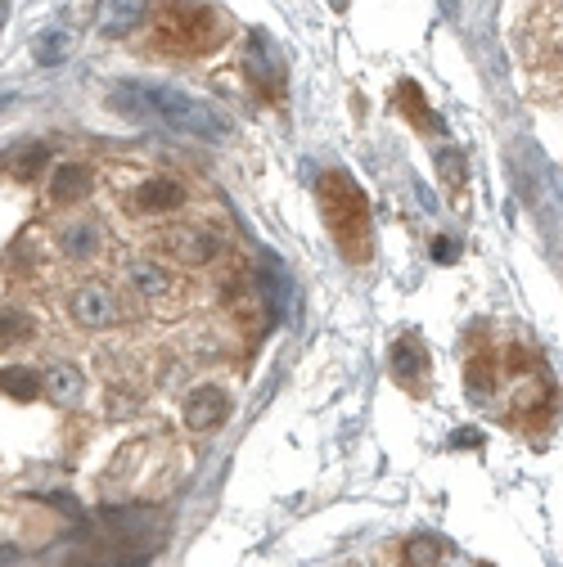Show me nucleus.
<instances>
[{"label": "nucleus", "instance_id": "obj_1", "mask_svg": "<svg viewBox=\"0 0 563 567\" xmlns=\"http://www.w3.org/2000/svg\"><path fill=\"white\" fill-rule=\"evenodd\" d=\"M109 99H113V108H122L127 117L154 113V117H163L172 131L194 135V140H221V135H226V122H221L208 104H199L194 95H181V90H172V86H136V81H127V86H118Z\"/></svg>", "mask_w": 563, "mask_h": 567}, {"label": "nucleus", "instance_id": "obj_2", "mask_svg": "<svg viewBox=\"0 0 563 567\" xmlns=\"http://www.w3.org/2000/svg\"><path fill=\"white\" fill-rule=\"evenodd\" d=\"M320 203H325V221L338 248L352 261H365V252H370V212H365L361 189L343 171H334L329 180H320Z\"/></svg>", "mask_w": 563, "mask_h": 567}, {"label": "nucleus", "instance_id": "obj_3", "mask_svg": "<svg viewBox=\"0 0 563 567\" xmlns=\"http://www.w3.org/2000/svg\"><path fill=\"white\" fill-rule=\"evenodd\" d=\"M158 252L172 257L176 266H208L221 257V234L203 221H172L158 234Z\"/></svg>", "mask_w": 563, "mask_h": 567}, {"label": "nucleus", "instance_id": "obj_4", "mask_svg": "<svg viewBox=\"0 0 563 567\" xmlns=\"http://www.w3.org/2000/svg\"><path fill=\"white\" fill-rule=\"evenodd\" d=\"M131 212L149 216V221H163V216H176L185 207V185L172 176H149L131 189Z\"/></svg>", "mask_w": 563, "mask_h": 567}, {"label": "nucleus", "instance_id": "obj_5", "mask_svg": "<svg viewBox=\"0 0 563 567\" xmlns=\"http://www.w3.org/2000/svg\"><path fill=\"white\" fill-rule=\"evenodd\" d=\"M68 311H73V320L82 324V329L100 333V329H113V324H118V297H113L109 284H82L68 297Z\"/></svg>", "mask_w": 563, "mask_h": 567}, {"label": "nucleus", "instance_id": "obj_6", "mask_svg": "<svg viewBox=\"0 0 563 567\" xmlns=\"http://www.w3.org/2000/svg\"><path fill=\"white\" fill-rule=\"evenodd\" d=\"M185 428L190 432H212V428H221V423L230 419V392L226 387H217V383H203V387H194L190 396H185Z\"/></svg>", "mask_w": 563, "mask_h": 567}, {"label": "nucleus", "instance_id": "obj_7", "mask_svg": "<svg viewBox=\"0 0 563 567\" xmlns=\"http://www.w3.org/2000/svg\"><path fill=\"white\" fill-rule=\"evenodd\" d=\"M122 275H127L131 293L149 297V302H167V297H176V288H181L176 270H167L163 261H154V257H131L127 266H122Z\"/></svg>", "mask_w": 563, "mask_h": 567}, {"label": "nucleus", "instance_id": "obj_8", "mask_svg": "<svg viewBox=\"0 0 563 567\" xmlns=\"http://www.w3.org/2000/svg\"><path fill=\"white\" fill-rule=\"evenodd\" d=\"M55 243L68 261H95L104 252V230L95 216H68V221L59 225Z\"/></svg>", "mask_w": 563, "mask_h": 567}, {"label": "nucleus", "instance_id": "obj_9", "mask_svg": "<svg viewBox=\"0 0 563 567\" xmlns=\"http://www.w3.org/2000/svg\"><path fill=\"white\" fill-rule=\"evenodd\" d=\"M149 18V0H100V32L109 36V41H122V36L140 32Z\"/></svg>", "mask_w": 563, "mask_h": 567}, {"label": "nucleus", "instance_id": "obj_10", "mask_svg": "<svg viewBox=\"0 0 563 567\" xmlns=\"http://www.w3.org/2000/svg\"><path fill=\"white\" fill-rule=\"evenodd\" d=\"M41 392H46L55 405H77L82 401V374H77L68 360H55V365L41 374Z\"/></svg>", "mask_w": 563, "mask_h": 567}, {"label": "nucleus", "instance_id": "obj_11", "mask_svg": "<svg viewBox=\"0 0 563 567\" xmlns=\"http://www.w3.org/2000/svg\"><path fill=\"white\" fill-rule=\"evenodd\" d=\"M167 23H172L181 36H190V45H208L212 36H217L212 9H199V5H176L172 14H167Z\"/></svg>", "mask_w": 563, "mask_h": 567}, {"label": "nucleus", "instance_id": "obj_12", "mask_svg": "<svg viewBox=\"0 0 563 567\" xmlns=\"http://www.w3.org/2000/svg\"><path fill=\"white\" fill-rule=\"evenodd\" d=\"M86 194H91V167H82V162H64L50 176V198L55 203H82Z\"/></svg>", "mask_w": 563, "mask_h": 567}, {"label": "nucleus", "instance_id": "obj_13", "mask_svg": "<svg viewBox=\"0 0 563 567\" xmlns=\"http://www.w3.org/2000/svg\"><path fill=\"white\" fill-rule=\"evenodd\" d=\"M419 374H424V351H419L415 338H401L397 347H392V378L406 383V387H415Z\"/></svg>", "mask_w": 563, "mask_h": 567}, {"label": "nucleus", "instance_id": "obj_14", "mask_svg": "<svg viewBox=\"0 0 563 567\" xmlns=\"http://www.w3.org/2000/svg\"><path fill=\"white\" fill-rule=\"evenodd\" d=\"M0 392H10L14 401H37V392H41V378H37V369H5L0 374Z\"/></svg>", "mask_w": 563, "mask_h": 567}, {"label": "nucleus", "instance_id": "obj_15", "mask_svg": "<svg viewBox=\"0 0 563 567\" xmlns=\"http://www.w3.org/2000/svg\"><path fill=\"white\" fill-rule=\"evenodd\" d=\"M437 558H442V540L433 536H415L401 545V563L406 567H437Z\"/></svg>", "mask_w": 563, "mask_h": 567}, {"label": "nucleus", "instance_id": "obj_16", "mask_svg": "<svg viewBox=\"0 0 563 567\" xmlns=\"http://www.w3.org/2000/svg\"><path fill=\"white\" fill-rule=\"evenodd\" d=\"M437 171H442L446 189H451V194H460L464 180H469V158H464L460 149H442V153H437Z\"/></svg>", "mask_w": 563, "mask_h": 567}, {"label": "nucleus", "instance_id": "obj_17", "mask_svg": "<svg viewBox=\"0 0 563 567\" xmlns=\"http://www.w3.org/2000/svg\"><path fill=\"white\" fill-rule=\"evenodd\" d=\"M28 338H32V320L23 311H14V306H5L0 311V347H19Z\"/></svg>", "mask_w": 563, "mask_h": 567}, {"label": "nucleus", "instance_id": "obj_18", "mask_svg": "<svg viewBox=\"0 0 563 567\" xmlns=\"http://www.w3.org/2000/svg\"><path fill=\"white\" fill-rule=\"evenodd\" d=\"M73 54V36L68 32H50V36H41V45H37V63H59V59H68Z\"/></svg>", "mask_w": 563, "mask_h": 567}, {"label": "nucleus", "instance_id": "obj_19", "mask_svg": "<svg viewBox=\"0 0 563 567\" xmlns=\"http://www.w3.org/2000/svg\"><path fill=\"white\" fill-rule=\"evenodd\" d=\"M46 158H50V153L41 149V144H32V149L23 153V162H19V167H14V176H19V180H32L41 167H46Z\"/></svg>", "mask_w": 563, "mask_h": 567}, {"label": "nucleus", "instance_id": "obj_20", "mask_svg": "<svg viewBox=\"0 0 563 567\" xmlns=\"http://www.w3.org/2000/svg\"><path fill=\"white\" fill-rule=\"evenodd\" d=\"M5 18H10V0H0V27H5Z\"/></svg>", "mask_w": 563, "mask_h": 567}]
</instances>
